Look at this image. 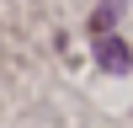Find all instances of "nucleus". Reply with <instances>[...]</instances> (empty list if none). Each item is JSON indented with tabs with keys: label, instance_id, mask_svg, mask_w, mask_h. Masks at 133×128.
<instances>
[{
	"label": "nucleus",
	"instance_id": "obj_1",
	"mask_svg": "<svg viewBox=\"0 0 133 128\" xmlns=\"http://www.w3.org/2000/svg\"><path fill=\"white\" fill-rule=\"evenodd\" d=\"M96 59H101V69L123 75V69H128V48H123V37H101V43H96Z\"/></svg>",
	"mask_w": 133,
	"mask_h": 128
},
{
	"label": "nucleus",
	"instance_id": "obj_2",
	"mask_svg": "<svg viewBox=\"0 0 133 128\" xmlns=\"http://www.w3.org/2000/svg\"><path fill=\"white\" fill-rule=\"evenodd\" d=\"M117 16H123V0H101V11L91 16V32H107V27H112Z\"/></svg>",
	"mask_w": 133,
	"mask_h": 128
}]
</instances>
